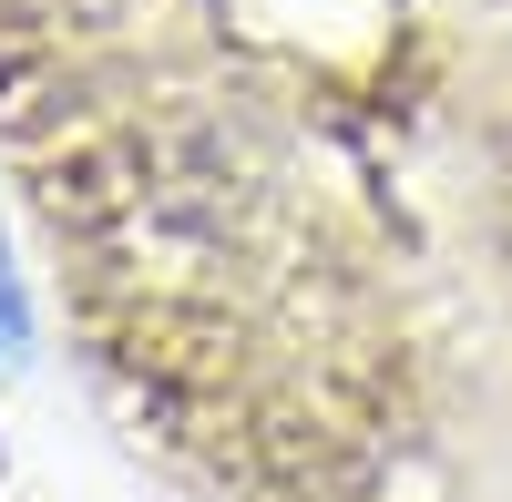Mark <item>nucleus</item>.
<instances>
[{"instance_id":"obj_1","label":"nucleus","mask_w":512,"mask_h":502,"mask_svg":"<svg viewBox=\"0 0 512 502\" xmlns=\"http://www.w3.org/2000/svg\"><path fill=\"white\" fill-rule=\"evenodd\" d=\"M0 175L185 502H512V0H0Z\"/></svg>"}]
</instances>
